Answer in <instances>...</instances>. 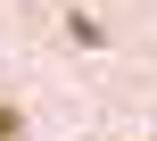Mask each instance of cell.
Wrapping results in <instances>:
<instances>
[{
    "label": "cell",
    "mask_w": 157,
    "mask_h": 141,
    "mask_svg": "<svg viewBox=\"0 0 157 141\" xmlns=\"http://www.w3.org/2000/svg\"><path fill=\"white\" fill-rule=\"evenodd\" d=\"M0 141H17V108H8V100H0Z\"/></svg>",
    "instance_id": "cell-1"
}]
</instances>
